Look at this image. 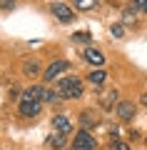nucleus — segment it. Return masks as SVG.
I'll return each instance as SVG.
<instances>
[{"mask_svg":"<svg viewBox=\"0 0 147 150\" xmlns=\"http://www.w3.org/2000/svg\"><path fill=\"white\" fill-rule=\"evenodd\" d=\"M95 138L90 135V130H80L77 135H75L72 145H70V150H95Z\"/></svg>","mask_w":147,"mask_h":150,"instance_id":"f03ea898","label":"nucleus"},{"mask_svg":"<svg viewBox=\"0 0 147 150\" xmlns=\"http://www.w3.org/2000/svg\"><path fill=\"white\" fill-rule=\"evenodd\" d=\"M58 95L65 98V100H70V98H80L82 95V83L75 78V75H70V78H63L58 85Z\"/></svg>","mask_w":147,"mask_h":150,"instance_id":"f257e3e1","label":"nucleus"},{"mask_svg":"<svg viewBox=\"0 0 147 150\" xmlns=\"http://www.w3.org/2000/svg\"><path fill=\"white\" fill-rule=\"evenodd\" d=\"M135 5L140 8V10H145V13H147V0H135Z\"/></svg>","mask_w":147,"mask_h":150,"instance_id":"6ab92c4d","label":"nucleus"},{"mask_svg":"<svg viewBox=\"0 0 147 150\" xmlns=\"http://www.w3.org/2000/svg\"><path fill=\"white\" fill-rule=\"evenodd\" d=\"M82 58L87 60V63H92V65H102V63H105V55H102L97 48H87L82 53Z\"/></svg>","mask_w":147,"mask_h":150,"instance_id":"1a4fd4ad","label":"nucleus"},{"mask_svg":"<svg viewBox=\"0 0 147 150\" xmlns=\"http://www.w3.org/2000/svg\"><path fill=\"white\" fill-rule=\"evenodd\" d=\"M72 40H75V43H90V33L87 30H77L72 35Z\"/></svg>","mask_w":147,"mask_h":150,"instance_id":"2eb2a0df","label":"nucleus"},{"mask_svg":"<svg viewBox=\"0 0 147 150\" xmlns=\"http://www.w3.org/2000/svg\"><path fill=\"white\" fill-rule=\"evenodd\" d=\"M110 148H112V150H130V145H127V143H120V140H110Z\"/></svg>","mask_w":147,"mask_h":150,"instance_id":"a211bd4d","label":"nucleus"},{"mask_svg":"<svg viewBox=\"0 0 147 150\" xmlns=\"http://www.w3.org/2000/svg\"><path fill=\"white\" fill-rule=\"evenodd\" d=\"M110 33H112V38H125V25H120V23H115Z\"/></svg>","mask_w":147,"mask_h":150,"instance_id":"dca6fc26","label":"nucleus"},{"mask_svg":"<svg viewBox=\"0 0 147 150\" xmlns=\"http://www.w3.org/2000/svg\"><path fill=\"white\" fill-rule=\"evenodd\" d=\"M23 98H30V100H42V98H45V90H42L40 85H32V88H27V90L23 93Z\"/></svg>","mask_w":147,"mask_h":150,"instance_id":"9d476101","label":"nucleus"},{"mask_svg":"<svg viewBox=\"0 0 147 150\" xmlns=\"http://www.w3.org/2000/svg\"><path fill=\"white\" fill-rule=\"evenodd\" d=\"M40 100H30V98H23L20 103V115H25V118H35L37 112H40Z\"/></svg>","mask_w":147,"mask_h":150,"instance_id":"39448f33","label":"nucleus"},{"mask_svg":"<svg viewBox=\"0 0 147 150\" xmlns=\"http://www.w3.org/2000/svg\"><path fill=\"white\" fill-rule=\"evenodd\" d=\"M115 100H117V90H107V93H102V98H100V103L105 108H110Z\"/></svg>","mask_w":147,"mask_h":150,"instance_id":"f8f14e48","label":"nucleus"},{"mask_svg":"<svg viewBox=\"0 0 147 150\" xmlns=\"http://www.w3.org/2000/svg\"><path fill=\"white\" fill-rule=\"evenodd\" d=\"M37 70H40V65H37L35 60H32V63H25V73H27V75H35Z\"/></svg>","mask_w":147,"mask_h":150,"instance_id":"f3484780","label":"nucleus"},{"mask_svg":"<svg viewBox=\"0 0 147 150\" xmlns=\"http://www.w3.org/2000/svg\"><path fill=\"white\" fill-rule=\"evenodd\" d=\"M53 128L58 130V133H72V120L68 118V115H55L53 118Z\"/></svg>","mask_w":147,"mask_h":150,"instance_id":"423d86ee","label":"nucleus"},{"mask_svg":"<svg viewBox=\"0 0 147 150\" xmlns=\"http://www.w3.org/2000/svg\"><path fill=\"white\" fill-rule=\"evenodd\" d=\"M0 8H3V0H0Z\"/></svg>","mask_w":147,"mask_h":150,"instance_id":"4be33fe9","label":"nucleus"},{"mask_svg":"<svg viewBox=\"0 0 147 150\" xmlns=\"http://www.w3.org/2000/svg\"><path fill=\"white\" fill-rule=\"evenodd\" d=\"M3 8H8V10H10V8H15V0H3Z\"/></svg>","mask_w":147,"mask_h":150,"instance_id":"aec40b11","label":"nucleus"},{"mask_svg":"<svg viewBox=\"0 0 147 150\" xmlns=\"http://www.w3.org/2000/svg\"><path fill=\"white\" fill-rule=\"evenodd\" d=\"M135 103H130V100H125V103H120V105H117V115H120V120H132L135 118Z\"/></svg>","mask_w":147,"mask_h":150,"instance_id":"0eeeda50","label":"nucleus"},{"mask_svg":"<svg viewBox=\"0 0 147 150\" xmlns=\"http://www.w3.org/2000/svg\"><path fill=\"white\" fill-rule=\"evenodd\" d=\"M105 78H107L105 70H92V73L87 75V80L92 83V85H102V83H105Z\"/></svg>","mask_w":147,"mask_h":150,"instance_id":"9b49d317","label":"nucleus"},{"mask_svg":"<svg viewBox=\"0 0 147 150\" xmlns=\"http://www.w3.org/2000/svg\"><path fill=\"white\" fill-rule=\"evenodd\" d=\"M100 123V118L95 115L92 110H85L82 115H80V125H82V130H90V128H95V125Z\"/></svg>","mask_w":147,"mask_h":150,"instance_id":"6e6552de","label":"nucleus"},{"mask_svg":"<svg viewBox=\"0 0 147 150\" xmlns=\"http://www.w3.org/2000/svg\"><path fill=\"white\" fill-rule=\"evenodd\" d=\"M47 143L53 145V148H63L65 145V133H58V135H50V140Z\"/></svg>","mask_w":147,"mask_h":150,"instance_id":"4468645a","label":"nucleus"},{"mask_svg":"<svg viewBox=\"0 0 147 150\" xmlns=\"http://www.w3.org/2000/svg\"><path fill=\"white\" fill-rule=\"evenodd\" d=\"M97 3H100V0H75V8H77V10H92Z\"/></svg>","mask_w":147,"mask_h":150,"instance_id":"ddd939ff","label":"nucleus"},{"mask_svg":"<svg viewBox=\"0 0 147 150\" xmlns=\"http://www.w3.org/2000/svg\"><path fill=\"white\" fill-rule=\"evenodd\" d=\"M142 105H147V95H142Z\"/></svg>","mask_w":147,"mask_h":150,"instance_id":"412c9836","label":"nucleus"},{"mask_svg":"<svg viewBox=\"0 0 147 150\" xmlns=\"http://www.w3.org/2000/svg\"><path fill=\"white\" fill-rule=\"evenodd\" d=\"M68 70H70L68 60H58V63H53V65H47V68H45V75H42V78H45V80H55L60 73H68Z\"/></svg>","mask_w":147,"mask_h":150,"instance_id":"20e7f679","label":"nucleus"},{"mask_svg":"<svg viewBox=\"0 0 147 150\" xmlns=\"http://www.w3.org/2000/svg\"><path fill=\"white\" fill-rule=\"evenodd\" d=\"M50 13H53V15L58 18L60 23H72V20H75L72 10H70L65 3H53V5H50Z\"/></svg>","mask_w":147,"mask_h":150,"instance_id":"7ed1b4c3","label":"nucleus"}]
</instances>
